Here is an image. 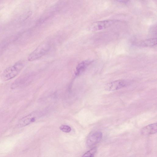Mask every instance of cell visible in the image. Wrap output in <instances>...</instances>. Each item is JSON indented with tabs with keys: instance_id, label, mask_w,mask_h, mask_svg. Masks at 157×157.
Returning <instances> with one entry per match:
<instances>
[{
	"instance_id": "cell-1",
	"label": "cell",
	"mask_w": 157,
	"mask_h": 157,
	"mask_svg": "<svg viewBox=\"0 0 157 157\" xmlns=\"http://www.w3.org/2000/svg\"><path fill=\"white\" fill-rule=\"evenodd\" d=\"M24 66L23 63L19 61L8 67L5 70L2 75V80L7 81L16 77L22 70Z\"/></svg>"
},
{
	"instance_id": "cell-2",
	"label": "cell",
	"mask_w": 157,
	"mask_h": 157,
	"mask_svg": "<svg viewBox=\"0 0 157 157\" xmlns=\"http://www.w3.org/2000/svg\"><path fill=\"white\" fill-rule=\"evenodd\" d=\"M51 45L48 42H45L40 44L28 56L29 61L35 60L42 57L49 51Z\"/></svg>"
},
{
	"instance_id": "cell-3",
	"label": "cell",
	"mask_w": 157,
	"mask_h": 157,
	"mask_svg": "<svg viewBox=\"0 0 157 157\" xmlns=\"http://www.w3.org/2000/svg\"><path fill=\"white\" fill-rule=\"evenodd\" d=\"M42 114L41 112H33L21 118L18 121L17 125L19 127H22L28 125L35 122Z\"/></svg>"
},
{
	"instance_id": "cell-4",
	"label": "cell",
	"mask_w": 157,
	"mask_h": 157,
	"mask_svg": "<svg viewBox=\"0 0 157 157\" xmlns=\"http://www.w3.org/2000/svg\"><path fill=\"white\" fill-rule=\"evenodd\" d=\"M119 21L116 19H109L94 23L91 26L93 31H98L106 29Z\"/></svg>"
},
{
	"instance_id": "cell-5",
	"label": "cell",
	"mask_w": 157,
	"mask_h": 157,
	"mask_svg": "<svg viewBox=\"0 0 157 157\" xmlns=\"http://www.w3.org/2000/svg\"><path fill=\"white\" fill-rule=\"evenodd\" d=\"M102 136V133L100 131H94L90 132L87 138V146L89 147L93 146L100 141Z\"/></svg>"
},
{
	"instance_id": "cell-6",
	"label": "cell",
	"mask_w": 157,
	"mask_h": 157,
	"mask_svg": "<svg viewBox=\"0 0 157 157\" xmlns=\"http://www.w3.org/2000/svg\"><path fill=\"white\" fill-rule=\"evenodd\" d=\"M128 84L129 82L127 81L124 80H117L107 83L105 88L106 90L113 91L126 87Z\"/></svg>"
},
{
	"instance_id": "cell-7",
	"label": "cell",
	"mask_w": 157,
	"mask_h": 157,
	"mask_svg": "<svg viewBox=\"0 0 157 157\" xmlns=\"http://www.w3.org/2000/svg\"><path fill=\"white\" fill-rule=\"evenodd\" d=\"M93 62L92 60L87 59L80 63L77 65L76 68L75 73L76 75L78 76L82 74Z\"/></svg>"
},
{
	"instance_id": "cell-8",
	"label": "cell",
	"mask_w": 157,
	"mask_h": 157,
	"mask_svg": "<svg viewBox=\"0 0 157 157\" xmlns=\"http://www.w3.org/2000/svg\"><path fill=\"white\" fill-rule=\"evenodd\" d=\"M157 131V123H154L148 125L143 127L141 130L142 135H149L156 133Z\"/></svg>"
},
{
	"instance_id": "cell-9",
	"label": "cell",
	"mask_w": 157,
	"mask_h": 157,
	"mask_svg": "<svg viewBox=\"0 0 157 157\" xmlns=\"http://www.w3.org/2000/svg\"><path fill=\"white\" fill-rule=\"evenodd\" d=\"M156 44L157 39L154 38L146 39L141 42L140 44L142 46L150 47L155 46Z\"/></svg>"
},
{
	"instance_id": "cell-10",
	"label": "cell",
	"mask_w": 157,
	"mask_h": 157,
	"mask_svg": "<svg viewBox=\"0 0 157 157\" xmlns=\"http://www.w3.org/2000/svg\"><path fill=\"white\" fill-rule=\"evenodd\" d=\"M97 150V148L94 147L85 153L82 157H94Z\"/></svg>"
},
{
	"instance_id": "cell-11",
	"label": "cell",
	"mask_w": 157,
	"mask_h": 157,
	"mask_svg": "<svg viewBox=\"0 0 157 157\" xmlns=\"http://www.w3.org/2000/svg\"><path fill=\"white\" fill-rule=\"evenodd\" d=\"M59 129L62 132L66 133L70 132L71 130L70 127L66 125H61L60 126Z\"/></svg>"
}]
</instances>
